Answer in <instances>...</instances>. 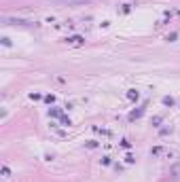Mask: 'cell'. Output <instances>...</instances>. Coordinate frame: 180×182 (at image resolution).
Wrapping results in <instances>:
<instances>
[{
    "label": "cell",
    "mask_w": 180,
    "mask_h": 182,
    "mask_svg": "<svg viewBox=\"0 0 180 182\" xmlns=\"http://www.w3.org/2000/svg\"><path fill=\"white\" fill-rule=\"evenodd\" d=\"M83 40H85V38H81V36H72V38H68L70 44H83Z\"/></svg>",
    "instance_id": "1"
},
{
    "label": "cell",
    "mask_w": 180,
    "mask_h": 182,
    "mask_svg": "<svg viewBox=\"0 0 180 182\" xmlns=\"http://www.w3.org/2000/svg\"><path fill=\"white\" fill-rule=\"evenodd\" d=\"M68 2H85V0H68Z\"/></svg>",
    "instance_id": "2"
}]
</instances>
